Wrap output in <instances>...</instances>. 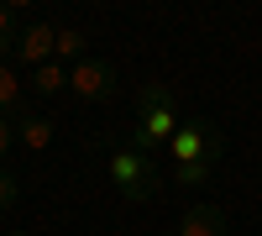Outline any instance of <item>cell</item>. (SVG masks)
<instances>
[{
    "mask_svg": "<svg viewBox=\"0 0 262 236\" xmlns=\"http://www.w3.org/2000/svg\"><path fill=\"white\" fill-rule=\"evenodd\" d=\"M111 179H116V189L126 200H152L163 189V179H158V168H152L147 153H116L111 158Z\"/></svg>",
    "mask_w": 262,
    "mask_h": 236,
    "instance_id": "obj_1",
    "label": "cell"
},
{
    "mask_svg": "<svg viewBox=\"0 0 262 236\" xmlns=\"http://www.w3.org/2000/svg\"><path fill=\"white\" fill-rule=\"evenodd\" d=\"M69 84H74L84 100H111L116 95V69L105 58H79L74 74H69Z\"/></svg>",
    "mask_w": 262,
    "mask_h": 236,
    "instance_id": "obj_2",
    "label": "cell"
},
{
    "mask_svg": "<svg viewBox=\"0 0 262 236\" xmlns=\"http://www.w3.org/2000/svg\"><path fill=\"white\" fill-rule=\"evenodd\" d=\"M53 53H58V32L48 27V21H37V27H21V37H16V58H21V63L42 69V63H53Z\"/></svg>",
    "mask_w": 262,
    "mask_h": 236,
    "instance_id": "obj_3",
    "label": "cell"
},
{
    "mask_svg": "<svg viewBox=\"0 0 262 236\" xmlns=\"http://www.w3.org/2000/svg\"><path fill=\"white\" fill-rule=\"evenodd\" d=\"M179 236H226V210L221 205H189L179 221Z\"/></svg>",
    "mask_w": 262,
    "mask_h": 236,
    "instance_id": "obj_4",
    "label": "cell"
},
{
    "mask_svg": "<svg viewBox=\"0 0 262 236\" xmlns=\"http://www.w3.org/2000/svg\"><path fill=\"white\" fill-rule=\"evenodd\" d=\"M16 137L27 142V147H48V142H53V121H42V116H21V121H16Z\"/></svg>",
    "mask_w": 262,
    "mask_h": 236,
    "instance_id": "obj_5",
    "label": "cell"
},
{
    "mask_svg": "<svg viewBox=\"0 0 262 236\" xmlns=\"http://www.w3.org/2000/svg\"><path fill=\"white\" fill-rule=\"evenodd\" d=\"M32 84H37V95H58V90H69V74H63L58 63H42L32 74Z\"/></svg>",
    "mask_w": 262,
    "mask_h": 236,
    "instance_id": "obj_6",
    "label": "cell"
},
{
    "mask_svg": "<svg viewBox=\"0 0 262 236\" xmlns=\"http://www.w3.org/2000/svg\"><path fill=\"white\" fill-rule=\"evenodd\" d=\"M16 37H21L16 11H11V6H0V58H6V53H16Z\"/></svg>",
    "mask_w": 262,
    "mask_h": 236,
    "instance_id": "obj_7",
    "label": "cell"
},
{
    "mask_svg": "<svg viewBox=\"0 0 262 236\" xmlns=\"http://www.w3.org/2000/svg\"><path fill=\"white\" fill-rule=\"evenodd\" d=\"M210 179V158H189L179 163V184H205Z\"/></svg>",
    "mask_w": 262,
    "mask_h": 236,
    "instance_id": "obj_8",
    "label": "cell"
},
{
    "mask_svg": "<svg viewBox=\"0 0 262 236\" xmlns=\"http://www.w3.org/2000/svg\"><path fill=\"white\" fill-rule=\"evenodd\" d=\"M16 95H21V90H16V74H11V69H0V116L16 111Z\"/></svg>",
    "mask_w": 262,
    "mask_h": 236,
    "instance_id": "obj_9",
    "label": "cell"
},
{
    "mask_svg": "<svg viewBox=\"0 0 262 236\" xmlns=\"http://www.w3.org/2000/svg\"><path fill=\"white\" fill-rule=\"evenodd\" d=\"M16 195H21L16 174H11V168H0V210H11V205H16Z\"/></svg>",
    "mask_w": 262,
    "mask_h": 236,
    "instance_id": "obj_10",
    "label": "cell"
},
{
    "mask_svg": "<svg viewBox=\"0 0 262 236\" xmlns=\"http://www.w3.org/2000/svg\"><path fill=\"white\" fill-rule=\"evenodd\" d=\"M58 53L63 58H84V32H58Z\"/></svg>",
    "mask_w": 262,
    "mask_h": 236,
    "instance_id": "obj_11",
    "label": "cell"
},
{
    "mask_svg": "<svg viewBox=\"0 0 262 236\" xmlns=\"http://www.w3.org/2000/svg\"><path fill=\"white\" fill-rule=\"evenodd\" d=\"M11 137H16V126L0 116V163H6V153H11Z\"/></svg>",
    "mask_w": 262,
    "mask_h": 236,
    "instance_id": "obj_12",
    "label": "cell"
},
{
    "mask_svg": "<svg viewBox=\"0 0 262 236\" xmlns=\"http://www.w3.org/2000/svg\"><path fill=\"white\" fill-rule=\"evenodd\" d=\"M6 236H27V231H6Z\"/></svg>",
    "mask_w": 262,
    "mask_h": 236,
    "instance_id": "obj_13",
    "label": "cell"
}]
</instances>
